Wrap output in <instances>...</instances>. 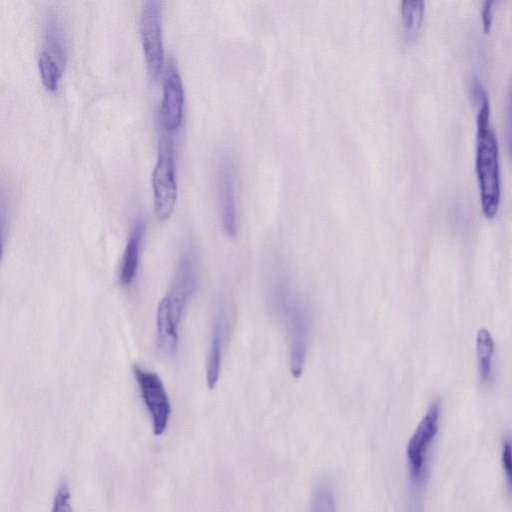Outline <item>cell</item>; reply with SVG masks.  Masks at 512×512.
Segmentation results:
<instances>
[{"label":"cell","mask_w":512,"mask_h":512,"mask_svg":"<svg viewBox=\"0 0 512 512\" xmlns=\"http://www.w3.org/2000/svg\"><path fill=\"white\" fill-rule=\"evenodd\" d=\"M197 287V250L193 241L187 238L179 250L171 287L159 301L156 310V347L166 359L177 353L183 312Z\"/></svg>","instance_id":"1"},{"label":"cell","mask_w":512,"mask_h":512,"mask_svg":"<svg viewBox=\"0 0 512 512\" xmlns=\"http://www.w3.org/2000/svg\"><path fill=\"white\" fill-rule=\"evenodd\" d=\"M473 97L479 102L477 115L476 171L482 210L493 218L500 202L499 152L496 136L489 124V100L478 79L472 84Z\"/></svg>","instance_id":"2"},{"label":"cell","mask_w":512,"mask_h":512,"mask_svg":"<svg viewBox=\"0 0 512 512\" xmlns=\"http://www.w3.org/2000/svg\"><path fill=\"white\" fill-rule=\"evenodd\" d=\"M268 294L270 308L286 326L291 374L294 378H299L307 352L308 322L305 307L288 281L277 282L269 289Z\"/></svg>","instance_id":"3"},{"label":"cell","mask_w":512,"mask_h":512,"mask_svg":"<svg viewBox=\"0 0 512 512\" xmlns=\"http://www.w3.org/2000/svg\"><path fill=\"white\" fill-rule=\"evenodd\" d=\"M170 134L164 130L162 132L152 172L154 212L160 222L169 219L177 199L174 144Z\"/></svg>","instance_id":"4"},{"label":"cell","mask_w":512,"mask_h":512,"mask_svg":"<svg viewBox=\"0 0 512 512\" xmlns=\"http://www.w3.org/2000/svg\"><path fill=\"white\" fill-rule=\"evenodd\" d=\"M440 403L434 401L428 408L408 441L406 456L411 488L419 489L427 476L429 452L438 433Z\"/></svg>","instance_id":"5"},{"label":"cell","mask_w":512,"mask_h":512,"mask_svg":"<svg viewBox=\"0 0 512 512\" xmlns=\"http://www.w3.org/2000/svg\"><path fill=\"white\" fill-rule=\"evenodd\" d=\"M140 39L151 79L156 80L164 68L161 4L156 0L144 3L139 21Z\"/></svg>","instance_id":"6"},{"label":"cell","mask_w":512,"mask_h":512,"mask_svg":"<svg viewBox=\"0 0 512 512\" xmlns=\"http://www.w3.org/2000/svg\"><path fill=\"white\" fill-rule=\"evenodd\" d=\"M133 374L139 387L140 395L150 414L153 432L160 436L167 428L171 405L161 378L138 364L133 366Z\"/></svg>","instance_id":"7"},{"label":"cell","mask_w":512,"mask_h":512,"mask_svg":"<svg viewBox=\"0 0 512 512\" xmlns=\"http://www.w3.org/2000/svg\"><path fill=\"white\" fill-rule=\"evenodd\" d=\"M237 182L236 162L229 153H225L217 167V190L223 230L229 237L237 232Z\"/></svg>","instance_id":"8"},{"label":"cell","mask_w":512,"mask_h":512,"mask_svg":"<svg viewBox=\"0 0 512 512\" xmlns=\"http://www.w3.org/2000/svg\"><path fill=\"white\" fill-rule=\"evenodd\" d=\"M184 86L175 61H167L163 76V91L160 107L161 127L166 132L176 131L183 119Z\"/></svg>","instance_id":"9"},{"label":"cell","mask_w":512,"mask_h":512,"mask_svg":"<svg viewBox=\"0 0 512 512\" xmlns=\"http://www.w3.org/2000/svg\"><path fill=\"white\" fill-rule=\"evenodd\" d=\"M144 234L145 221L138 217L131 227L119 266L118 281L123 287L130 286L137 275Z\"/></svg>","instance_id":"10"},{"label":"cell","mask_w":512,"mask_h":512,"mask_svg":"<svg viewBox=\"0 0 512 512\" xmlns=\"http://www.w3.org/2000/svg\"><path fill=\"white\" fill-rule=\"evenodd\" d=\"M224 330L225 305L222 301H219L213 316L211 341L206 365V381L209 389H214L219 379Z\"/></svg>","instance_id":"11"},{"label":"cell","mask_w":512,"mask_h":512,"mask_svg":"<svg viewBox=\"0 0 512 512\" xmlns=\"http://www.w3.org/2000/svg\"><path fill=\"white\" fill-rule=\"evenodd\" d=\"M64 69L67 62V45L64 31L55 12L47 11L44 22V48Z\"/></svg>","instance_id":"12"},{"label":"cell","mask_w":512,"mask_h":512,"mask_svg":"<svg viewBox=\"0 0 512 512\" xmlns=\"http://www.w3.org/2000/svg\"><path fill=\"white\" fill-rule=\"evenodd\" d=\"M424 5L423 0L401 1L400 9L407 41H414L417 37L423 19Z\"/></svg>","instance_id":"13"},{"label":"cell","mask_w":512,"mask_h":512,"mask_svg":"<svg viewBox=\"0 0 512 512\" xmlns=\"http://www.w3.org/2000/svg\"><path fill=\"white\" fill-rule=\"evenodd\" d=\"M476 350L480 379L482 382H486L489 380L491 374L494 342L489 331L485 328H481L477 332Z\"/></svg>","instance_id":"14"},{"label":"cell","mask_w":512,"mask_h":512,"mask_svg":"<svg viewBox=\"0 0 512 512\" xmlns=\"http://www.w3.org/2000/svg\"><path fill=\"white\" fill-rule=\"evenodd\" d=\"M38 68L44 87L50 92H55L58 89L63 68L43 49L38 56Z\"/></svg>","instance_id":"15"},{"label":"cell","mask_w":512,"mask_h":512,"mask_svg":"<svg viewBox=\"0 0 512 512\" xmlns=\"http://www.w3.org/2000/svg\"><path fill=\"white\" fill-rule=\"evenodd\" d=\"M311 512H336L335 494L328 481H321L315 488Z\"/></svg>","instance_id":"16"},{"label":"cell","mask_w":512,"mask_h":512,"mask_svg":"<svg viewBox=\"0 0 512 512\" xmlns=\"http://www.w3.org/2000/svg\"><path fill=\"white\" fill-rule=\"evenodd\" d=\"M501 463L508 490L512 494V438L509 436L502 443Z\"/></svg>","instance_id":"17"},{"label":"cell","mask_w":512,"mask_h":512,"mask_svg":"<svg viewBox=\"0 0 512 512\" xmlns=\"http://www.w3.org/2000/svg\"><path fill=\"white\" fill-rule=\"evenodd\" d=\"M52 512H73L71 494L66 484H62L55 494Z\"/></svg>","instance_id":"18"},{"label":"cell","mask_w":512,"mask_h":512,"mask_svg":"<svg viewBox=\"0 0 512 512\" xmlns=\"http://www.w3.org/2000/svg\"><path fill=\"white\" fill-rule=\"evenodd\" d=\"M494 2L492 0H486L482 6V23L483 29L485 32H488L492 23V14H493V6Z\"/></svg>","instance_id":"19"},{"label":"cell","mask_w":512,"mask_h":512,"mask_svg":"<svg viewBox=\"0 0 512 512\" xmlns=\"http://www.w3.org/2000/svg\"><path fill=\"white\" fill-rule=\"evenodd\" d=\"M507 120H508L509 151L512 156V85L510 88L509 99H508Z\"/></svg>","instance_id":"20"}]
</instances>
